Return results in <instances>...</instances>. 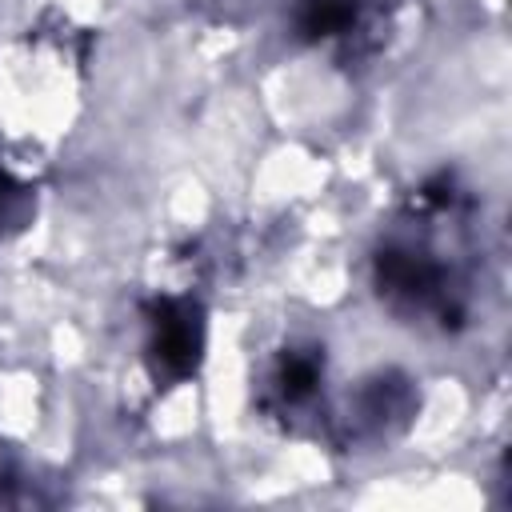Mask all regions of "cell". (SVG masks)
<instances>
[{
  "mask_svg": "<svg viewBox=\"0 0 512 512\" xmlns=\"http://www.w3.org/2000/svg\"><path fill=\"white\" fill-rule=\"evenodd\" d=\"M148 316H152V344H148L152 364L172 380L196 372L200 348H204L200 308L192 300H156Z\"/></svg>",
  "mask_w": 512,
  "mask_h": 512,
  "instance_id": "cell-1",
  "label": "cell"
},
{
  "mask_svg": "<svg viewBox=\"0 0 512 512\" xmlns=\"http://www.w3.org/2000/svg\"><path fill=\"white\" fill-rule=\"evenodd\" d=\"M376 280H380V292H388V296H408L412 304H428L436 296L440 272L432 260H424L416 252L388 248L376 256Z\"/></svg>",
  "mask_w": 512,
  "mask_h": 512,
  "instance_id": "cell-2",
  "label": "cell"
},
{
  "mask_svg": "<svg viewBox=\"0 0 512 512\" xmlns=\"http://www.w3.org/2000/svg\"><path fill=\"white\" fill-rule=\"evenodd\" d=\"M356 16H360V0H300L296 28L304 40H320V36L348 32Z\"/></svg>",
  "mask_w": 512,
  "mask_h": 512,
  "instance_id": "cell-3",
  "label": "cell"
},
{
  "mask_svg": "<svg viewBox=\"0 0 512 512\" xmlns=\"http://www.w3.org/2000/svg\"><path fill=\"white\" fill-rule=\"evenodd\" d=\"M316 380H320V360H316L312 352H292V356H284L280 376H276V384H280V392H284L288 400H304V396L316 388Z\"/></svg>",
  "mask_w": 512,
  "mask_h": 512,
  "instance_id": "cell-4",
  "label": "cell"
},
{
  "mask_svg": "<svg viewBox=\"0 0 512 512\" xmlns=\"http://www.w3.org/2000/svg\"><path fill=\"white\" fill-rule=\"evenodd\" d=\"M24 196V188L20 184H12L4 172H0V220H8L12 216V208H16V200Z\"/></svg>",
  "mask_w": 512,
  "mask_h": 512,
  "instance_id": "cell-5",
  "label": "cell"
}]
</instances>
